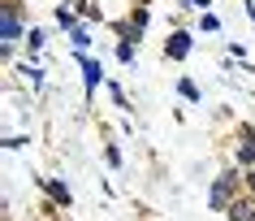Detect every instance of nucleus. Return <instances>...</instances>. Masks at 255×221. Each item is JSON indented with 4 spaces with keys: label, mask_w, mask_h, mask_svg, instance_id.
Listing matches in <instances>:
<instances>
[{
    "label": "nucleus",
    "mask_w": 255,
    "mask_h": 221,
    "mask_svg": "<svg viewBox=\"0 0 255 221\" xmlns=\"http://www.w3.org/2000/svg\"><path fill=\"white\" fill-rule=\"evenodd\" d=\"M82 78H87V87H95L100 83V65L95 61H82Z\"/></svg>",
    "instance_id": "obj_1"
},
{
    "label": "nucleus",
    "mask_w": 255,
    "mask_h": 221,
    "mask_svg": "<svg viewBox=\"0 0 255 221\" xmlns=\"http://www.w3.org/2000/svg\"><path fill=\"white\" fill-rule=\"evenodd\" d=\"M13 35H17V13L4 9V39H13Z\"/></svg>",
    "instance_id": "obj_2"
},
{
    "label": "nucleus",
    "mask_w": 255,
    "mask_h": 221,
    "mask_svg": "<svg viewBox=\"0 0 255 221\" xmlns=\"http://www.w3.org/2000/svg\"><path fill=\"white\" fill-rule=\"evenodd\" d=\"M186 35H173V39H169V56H182V52H186Z\"/></svg>",
    "instance_id": "obj_3"
},
{
    "label": "nucleus",
    "mask_w": 255,
    "mask_h": 221,
    "mask_svg": "<svg viewBox=\"0 0 255 221\" xmlns=\"http://www.w3.org/2000/svg\"><path fill=\"white\" fill-rule=\"evenodd\" d=\"M177 91H182L186 100H199V91H195V83H190V78H182V83H177Z\"/></svg>",
    "instance_id": "obj_4"
},
{
    "label": "nucleus",
    "mask_w": 255,
    "mask_h": 221,
    "mask_svg": "<svg viewBox=\"0 0 255 221\" xmlns=\"http://www.w3.org/2000/svg\"><path fill=\"white\" fill-rule=\"evenodd\" d=\"M52 195H56V204H69V191L61 187V182H52Z\"/></svg>",
    "instance_id": "obj_5"
},
{
    "label": "nucleus",
    "mask_w": 255,
    "mask_h": 221,
    "mask_svg": "<svg viewBox=\"0 0 255 221\" xmlns=\"http://www.w3.org/2000/svg\"><path fill=\"white\" fill-rule=\"evenodd\" d=\"M255 156V139H247V143H242V161H251Z\"/></svg>",
    "instance_id": "obj_6"
}]
</instances>
